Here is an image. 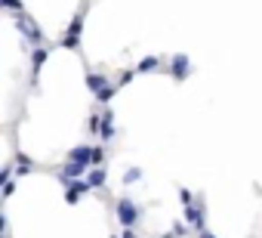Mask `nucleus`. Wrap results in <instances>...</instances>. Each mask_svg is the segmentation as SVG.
<instances>
[{
  "label": "nucleus",
  "instance_id": "nucleus-1",
  "mask_svg": "<svg viewBox=\"0 0 262 238\" xmlns=\"http://www.w3.org/2000/svg\"><path fill=\"white\" fill-rule=\"evenodd\" d=\"M117 216H120V223H126V226H133V223L139 220L136 207L129 204V201H120V204H117Z\"/></svg>",
  "mask_w": 262,
  "mask_h": 238
},
{
  "label": "nucleus",
  "instance_id": "nucleus-2",
  "mask_svg": "<svg viewBox=\"0 0 262 238\" xmlns=\"http://www.w3.org/2000/svg\"><path fill=\"white\" fill-rule=\"evenodd\" d=\"M80 25H83V13L74 16L71 28H68V34H65V47H74V44H77V37H80Z\"/></svg>",
  "mask_w": 262,
  "mask_h": 238
},
{
  "label": "nucleus",
  "instance_id": "nucleus-3",
  "mask_svg": "<svg viewBox=\"0 0 262 238\" xmlns=\"http://www.w3.org/2000/svg\"><path fill=\"white\" fill-rule=\"evenodd\" d=\"M188 71H191L188 59H185V56H176V59H173V74H176V77H185Z\"/></svg>",
  "mask_w": 262,
  "mask_h": 238
},
{
  "label": "nucleus",
  "instance_id": "nucleus-4",
  "mask_svg": "<svg viewBox=\"0 0 262 238\" xmlns=\"http://www.w3.org/2000/svg\"><path fill=\"white\" fill-rule=\"evenodd\" d=\"M102 183H105V173H102V170H93V173H90V186L96 189V186H102Z\"/></svg>",
  "mask_w": 262,
  "mask_h": 238
},
{
  "label": "nucleus",
  "instance_id": "nucleus-5",
  "mask_svg": "<svg viewBox=\"0 0 262 238\" xmlns=\"http://www.w3.org/2000/svg\"><path fill=\"white\" fill-rule=\"evenodd\" d=\"M0 4H4L7 10H13V13H19V0H0Z\"/></svg>",
  "mask_w": 262,
  "mask_h": 238
},
{
  "label": "nucleus",
  "instance_id": "nucleus-6",
  "mask_svg": "<svg viewBox=\"0 0 262 238\" xmlns=\"http://www.w3.org/2000/svg\"><path fill=\"white\" fill-rule=\"evenodd\" d=\"M155 65H158V59H145V62H142L139 68H142V71H148V68H155Z\"/></svg>",
  "mask_w": 262,
  "mask_h": 238
}]
</instances>
